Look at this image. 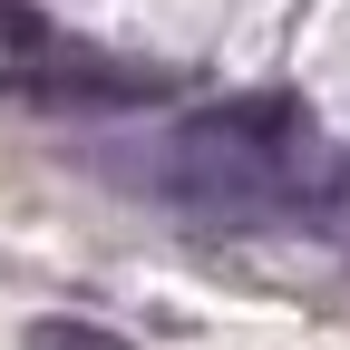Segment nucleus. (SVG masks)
I'll return each mask as SVG.
<instances>
[{
  "instance_id": "nucleus-1",
  "label": "nucleus",
  "mask_w": 350,
  "mask_h": 350,
  "mask_svg": "<svg viewBox=\"0 0 350 350\" xmlns=\"http://www.w3.org/2000/svg\"><path fill=\"white\" fill-rule=\"evenodd\" d=\"M156 185H165V204L204 214V224H273V214L312 204V185H301V117L282 98L204 107L165 137Z\"/></svg>"
},
{
  "instance_id": "nucleus-2",
  "label": "nucleus",
  "mask_w": 350,
  "mask_h": 350,
  "mask_svg": "<svg viewBox=\"0 0 350 350\" xmlns=\"http://www.w3.org/2000/svg\"><path fill=\"white\" fill-rule=\"evenodd\" d=\"M10 98H39V107H156L165 78L156 68H117V59H88V49H49L29 68H0Z\"/></svg>"
},
{
  "instance_id": "nucleus-3",
  "label": "nucleus",
  "mask_w": 350,
  "mask_h": 350,
  "mask_svg": "<svg viewBox=\"0 0 350 350\" xmlns=\"http://www.w3.org/2000/svg\"><path fill=\"white\" fill-rule=\"evenodd\" d=\"M20 350H137V340L107 331V321H88V312H39V321L20 331Z\"/></svg>"
}]
</instances>
